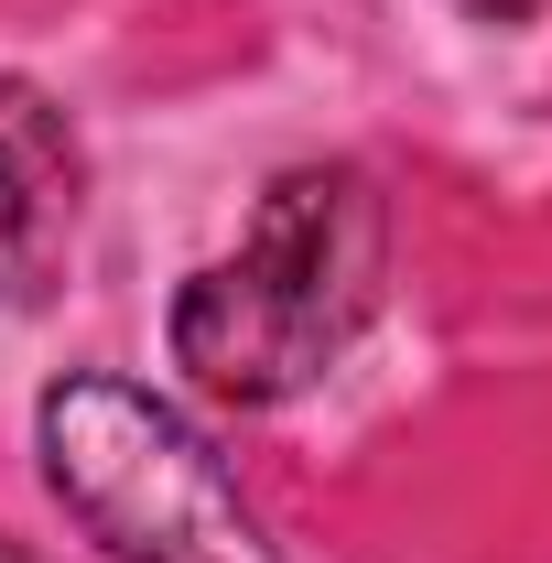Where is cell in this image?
I'll return each mask as SVG.
<instances>
[{"instance_id":"3","label":"cell","mask_w":552,"mask_h":563,"mask_svg":"<svg viewBox=\"0 0 552 563\" xmlns=\"http://www.w3.org/2000/svg\"><path fill=\"white\" fill-rule=\"evenodd\" d=\"M76 207H87L76 120L33 76H0V292H44L66 272Z\"/></svg>"},{"instance_id":"5","label":"cell","mask_w":552,"mask_h":563,"mask_svg":"<svg viewBox=\"0 0 552 563\" xmlns=\"http://www.w3.org/2000/svg\"><path fill=\"white\" fill-rule=\"evenodd\" d=\"M0 563H33V553H22V542H0Z\"/></svg>"},{"instance_id":"1","label":"cell","mask_w":552,"mask_h":563,"mask_svg":"<svg viewBox=\"0 0 552 563\" xmlns=\"http://www.w3.org/2000/svg\"><path fill=\"white\" fill-rule=\"evenodd\" d=\"M379 261H390V217L368 196V174L357 163H292L261 196L250 239L185 282L174 357L196 368V390L272 412L357 347V325L379 314Z\"/></svg>"},{"instance_id":"4","label":"cell","mask_w":552,"mask_h":563,"mask_svg":"<svg viewBox=\"0 0 552 563\" xmlns=\"http://www.w3.org/2000/svg\"><path fill=\"white\" fill-rule=\"evenodd\" d=\"M477 22H531V11H552V0H466Z\"/></svg>"},{"instance_id":"2","label":"cell","mask_w":552,"mask_h":563,"mask_svg":"<svg viewBox=\"0 0 552 563\" xmlns=\"http://www.w3.org/2000/svg\"><path fill=\"white\" fill-rule=\"evenodd\" d=\"M33 433L55 498L120 563H292L217 466V444L131 379H55Z\"/></svg>"}]
</instances>
